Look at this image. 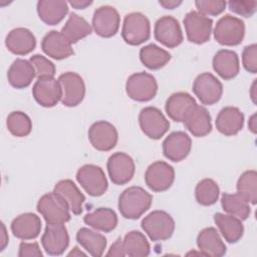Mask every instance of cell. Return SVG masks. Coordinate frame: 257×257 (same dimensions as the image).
Segmentation results:
<instances>
[{
	"label": "cell",
	"instance_id": "2",
	"mask_svg": "<svg viewBox=\"0 0 257 257\" xmlns=\"http://www.w3.org/2000/svg\"><path fill=\"white\" fill-rule=\"evenodd\" d=\"M69 206L58 194L51 192L43 195L37 203V211L47 224H64L70 220Z\"/></svg>",
	"mask_w": 257,
	"mask_h": 257
},
{
	"label": "cell",
	"instance_id": "32",
	"mask_svg": "<svg viewBox=\"0 0 257 257\" xmlns=\"http://www.w3.org/2000/svg\"><path fill=\"white\" fill-rule=\"evenodd\" d=\"M83 221L93 229L107 233L115 229L117 225V215L110 208L100 207L86 214L83 217Z\"/></svg>",
	"mask_w": 257,
	"mask_h": 257
},
{
	"label": "cell",
	"instance_id": "13",
	"mask_svg": "<svg viewBox=\"0 0 257 257\" xmlns=\"http://www.w3.org/2000/svg\"><path fill=\"white\" fill-rule=\"evenodd\" d=\"M107 172L111 182L115 185L128 183L135 174L136 166L133 158L125 153L116 152L107 160Z\"/></svg>",
	"mask_w": 257,
	"mask_h": 257
},
{
	"label": "cell",
	"instance_id": "39",
	"mask_svg": "<svg viewBox=\"0 0 257 257\" xmlns=\"http://www.w3.org/2000/svg\"><path fill=\"white\" fill-rule=\"evenodd\" d=\"M220 189L218 184L209 178L201 180L195 188V197L199 204L203 206H211L215 204L219 198Z\"/></svg>",
	"mask_w": 257,
	"mask_h": 257
},
{
	"label": "cell",
	"instance_id": "46",
	"mask_svg": "<svg viewBox=\"0 0 257 257\" xmlns=\"http://www.w3.org/2000/svg\"><path fill=\"white\" fill-rule=\"evenodd\" d=\"M106 256H117V257L125 256L124 249H123V243H122L121 238H117L116 241L110 246L108 252L106 253Z\"/></svg>",
	"mask_w": 257,
	"mask_h": 257
},
{
	"label": "cell",
	"instance_id": "3",
	"mask_svg": "<svg viewBox=\"0 0 257 257\" xmlns=\"http://www.w3.org/2000/svg\"><path fill=\"white\" fill-rule=\"evenodd\" d=\"M142 228L152 241H164L172 237L175 231V221L172 216L162 210L148 214L142 220Z\"/></svg>",
	"mask_w": 257,
	"mask_h": 257
},
{
	"label": "cell",
	"instance_id": "49",
	"mask_svg": "<svg viewBox=\"0 0 257 257\" xmlns=\"http://www.w3.org/2000/svg\"><path fill=\"white\" fill-rule=\"evenodd\" d=\"M160 5H162L166 9H174L182 4L181 0H161L159 1Z\"/></svg>",
	"mask_w": 257,
	"mask_h": 257
},
{
	"label": "cell",
	"instance_id": "35",
	"mask_svg": "<svg viewBox=\"0 0 257 257\" xmlns=\"http://www.w3.org/2000/svg\"><path fill=\"white\" fill-rule=\"evenodd\" d=\"M140 59L149 69H160L171 59V54L164 48L151 43L141 48Z\"/></svg>",
	"mask_w": 257,
	"mask_h": 257
},
{
	"label": "cell",
	"instance_id": "36",
	"mask_svg": "<svg viewBox=\"0 0 257 257\" xmlns=\"http://www.w3.org/2000/svg\"><path fill=\"white\" fill-rule=\"evenodd\" d=\"M221 205L226 213L233 215L240 220H246L251 214V208L248 201L238 193H224L221 198Z\"/></svg>",
	"mask_w": 257,
	"mask_h": 257
},
{
	"label": "cell",
	"instance_id": "34",
	"mask_svg": "<svg viewBox=\"0 0 257 257\" xmlns=\"http://www.w3.org/2000/svg\"><path fill=\"white\" fill-rule=\"evenodd\" d=\"M91 30V25L83 17L71 12L66 23L61 29V33L72 44L89 35Z\"/></svg>",
	"mask_w": 257,
	"mask_h": 257
},
{
	"label": "cell",
	"instance_id": "44",
	"mask_svg": "<svg viewBox=\"0 0 257 257\" xmlns=\"http://www.w3.org/2000/svg\"><path fill=\"white\" fill-rule=\"evenodd\" d=\"M228 6L234 13L244 17H250L257 9V1H229Z\"/></svg>",
	"mask_w": 257,
	"mask_h": 257
},
{
	"label": "cell",
	"instance_id": "14",
	"mask_svg": "<svg viewBox=\"0 0 257 257\" xmlns=\"http://www.w3.org/2000/svg\"><path fill=\"white\" fill-rule=\"evenodd\" d=\"M175 170L164 161H157L151 164L145 173L147 186L155 192L168 190L174 183Z\"/></svg>",
	"mask_w": 257,
	"mask_h": 257
},
{
	"label": "cell",
	"instance_id": "37",
	"mask_svg": "<svg viewBox=\"0 0 257 257\" xmlns=\"http://www.w3.org/2000/svg\"><path fill=\"white\" fill-rule=\"evenodd\" d=\"M123 249L126 256L146 257L150 254V243L146 236L140 231H131L125 234L123 240Z\"/></svg>",
	"mask_w": 257,
	"mask_h": 257
},
{
	"label": "cell",
	"instance_id": "28",
	"mask_svg": "<svg viewBox=\"0 0 257 257\" xmlns=\"http://www.w3.org/2000/svg\"><path fill=\"white\" fill-rule=\"evenodd\" d=\"M35 76V69L32 63L22 58L15 59L7 72L8 81L15 88L27 87Z\"/></svg>",
	"mask_w": 257,
	"mask_h": 257
},
{
	"label": "cell",
	"instance_id": "11",
	"mask_svg": "<svg viewBox=\"0 0 257 257\" xmlns=\"http://www.w3.org/2000/svg\"><path fill=\"white\" fill-rule=\"evenodd\" d=\"M58 81L62 89V104L69 107L78 105L85 95V84L82 77L76 72L67 71L59 75Z\"/></svg>",
	"mask_w": 257,
	"mask_h": 257
},
{
	"label": "cell",
	"instance_id": "23",
	"mask_svg": "<svg viewBox=\"0 0 257 257\" xmlns=\"http://www.w3.org/2000/svg\"><path fill=\"white\" fill-rule=\"evenodd\" d=\"M11 231L21 240L34 239L41 231V220L33 213H23L12 220Z\"/></svg>",
	"mask_w": 257,
	"mask_h": 257
},
{
	"label": "cell",
	"instance_id": "29",
	"mask_svg": "<svg viewBox=\"0 0 257 257\" xmlns=\"http://www.w3.org/2000/svg\"><path fill=\"white\" fill-rule=\"evenodd\" d=\"M68 12V3L63 0H40L37 2L39 18L47 25L58 24Z\"/></svg>",
	"mask_w": 257,
	"mask_h": 257
},
{
	"label": "cell",
	"instance_id": "16",
	"mask_svg": "<svg viewBox=\"0 0 257 257\" xmlns=\"http://www.w3.org/2000/svg\"><path fill=\"white\" fill-rule=\"evenodd\" d=\"M155 38L168 48H174L183 42V33L178 20L171 15L159 18L154 29Z\"/></svg>",
	"mask_w": 257,
	"mask_h": 257
},
{
	"label": "cell",
	"instance_id": "52",
	"mask_svg": "<svg viewBox=\"0 0 257 257\" xmlns=\"http://www.w3.org/2000/svg\"><path fill=\"white\" fill-rule=\"evenodd\" d=\"M80 255H85V253L80 251L77 247H74L73 250L68 253V256H80Z\"/></svg>",
	"mask_w": 257,
	"mask_h": 257
},
{
	"label": "cell",
	"instance_id": "40",
	"mask_svg": "<svg viewBox=\"0 0 257 257\" xmlns=\"http://www.w3.org/2000/svg\"><path fill=\"white\" fill-rule=\"evenodd\" d=\"M6 125L8 131L15 137H26L31 133L32 121L23 111H12L7 116Z\"/></svg>",
	"mask_w": 257,
	"mask_h": 257
},
{
	"label": "cell",
	"instance_id": "43",
	"mask_svg": "<svg viewBox=\"0 0 257 257\" xmlns=\"http://www.w3.org/2000/svg\"><path fill=\"white\" fill-rule=\"evenodd\" d=\"M242 63L248 72H257V45L255 43L244 47L242 52Z\"/></svg>",
	"mask_w": 257,
	"mask_h": 257
},
{
	"label": "cell",
	"instance_id": "12",
	"mask_svg": "<svg viewBox=\"0 0 257 257\" xmlns=\"http://www.w3.org/2000/svg\"><path fill=\"white\" fill-rule=\"evenodd\" d=\"M120 16L117 10L110 5H102L94 10L92 16V28L101 37L115 35L119 28Z\"/></svg>",
	"mask_w": 257,
	"mask_h": 257
},
{
	"label": "cell",
	"instance_id": "15",
	"mask_svg": "<svg viewBox=\"0 0 257 257\" xmlns=\"http://www.w3.org/2000/svg\"><path fill=\"white\" fill-rule=\"evenodd\" d=\"M88 139L94 149L107 152L115 147L118 135L112 123L106 120H97L89 126Z\"/></svg>",
	"mask_w": 257,
	"mask_h": 257
},
{
	"label": "cell",
	"instance_id": "42",
	"mask_svg": "<svg viewBox=\"0 0 257 257\" xmlns=\"http://www.w3.org/2000/svg\"><path fill=\"white\" fill-rule=\"evenodd\" d=\"M197 11L205 16L218 15L225 10L227 3L225 1L218 0H197L195 2Z\"/></svg>",
	"mask_w": 257,
	"mask_h": 257
},
{
	"label": "cell",
	"instance_id": "41",
	"mask_svg": "<svg viewBox=\"0 0 257 257\" xmlns=\"http://www.w3.org/2000/svg\"><path fill=\"white\" fill-rule=\"evenodd\" d=\"M34 69L37 78H44V77H53L55 74V65L52 61L41 54H34L30 57L29 60Z\"/></svg>",
	"mask_w": 257,
	"mask_h": 257
},
{
	"label": "cell",
	"instance_id": "50",
	"mask_svg": "<svg viewBox=\"0 0 257 257\" xmlns=\"http://www.w3.org/2000/svg\"><path fill=\"white\" fill-rule=\"evenodd\" d=\"M256 114L254 113V114H252L251 116H250V118H249V122H248V127H249V130L252 132V133H256Z\"/></svg>",
	"mask_w": 257,
	"mask_h": 257
},
{
	"label": "cell",
	"instance_id": "33",
	"mask_svg": "<svg viewBox=\"0 0 257 257\" xmlns=\"http://www.w3.org/2000/svg\"><path fill=\"white\" fill-rule=\"evenodd\" d=\"M76 240L88 254L94 257H99L103 254L106 248V238L94 230L88 228H80L76 233Z\"/></svg>",
	"mask_w": 257,
	"mask_h": 257
},
{
	"label": "cell",
	"instance_id": "10",
	"mask_svg": "<svg viewBox=\"0 0 257 257\" xmlns=\"http://www.w3.org/2000/svg\"><path fill=\"white\" fill-rule=\"evenodd\" d=\"M193 91L203 104L211 105L219 101L223 93V84L210 72L199 74L193 83Z\"/></svg>",
	"mask_w": 257,
	"mask_h": 257
},
{
	"label": "cell",
	"instance_id": "17",
	"mask_svg": "<svg viewBox=\"0 0 257 257\" xmlns=\"http://www.w3.org/2000/svg\"><path fill=\"white\" fill-rule=\"evenodd\" d=\"M41 244L47 254L61 255L69 245V235L64 224H47L41 237Z\"/></svg>",
	"mask_w": 257,
	"mask_h": 257
},
{
	"label": "cell",
	"instance_id": "21",
	"mask_svg": "<svg viewBox=\"0 0 257 257\" xmlns=\"http://www.w3.org/2000/svg\"><path fill=\"white\" fill-rule=\"evenodd\" d=\"M5 45L10 52L16 55H25L35 48L36 38L29 29L17 27L7 34Z\"/></svg>",
	"mask_w": 257,
	"mask_h": 257
},
{
	"label": "cell",
	"instance_id": "9",
	"mask_svg": "<svg viewBox=\"0 0 257 257\" xmlns=\"http://www.w3.org/2000/svg\"><path fill=\"white\" fill-rule=\"evenodd\" d=\"M139 123L143 133L153 140L161 139L170 127L169 120L164 113L155 106H147L141 110Z\"/></svg>",
	"mask_w": 257,
	"mask_h": 257
},
{
	"label": "cell",
	"instance_id": "24",
	"mask_svg": "<svg viewBox=\"0 0 257 257\" xmlns=\"http://www.w3.org/2000/svg\"><path fill=\"white\" fill-rule=\"evenodd\" d=\"M195 98L188 92L180 91L171 94L165 104V109L170 118L175 121H184L189 111L196 105Z\"/></svg>",
	"mask_w": 257,
	"mask_h": 257
},
{
	"label": "cell",
	"instance_id": "19",
	"mask_svg": "<svg viewBox=\"0 0 257 257\" xmlns=\"http://www.w3.org/2000/svg\"><path fill=\"white\" fill-rule=\"evenodd\" d=\"M192 148L191 138L185 132H173L163 142L164 156L173 162H181Z\"/></svg>",
	"mask_w": 257,
	"mask_h": 257
},
{
	"label": "cell",
	"instance_id": "7",
	"mask_svg": "<svg viewBox=\"0 0 257 257\" xmlns=\"http://www.w3.org/2000/svg\"><path fill=\"white\" fill-rule=\"evenodd\" d=\"M76 180L85 192L92 196L98 197L107 190V180L103 170L95 165H83L77 170Z\"/></svg>",
	"mask_w": 257,
	"mask_h": 257
},
{
	"label": "cell",
	"instance_id": "22",
	"mask_svg": "<svg viewBox=\"0 0 257 257\" xmlns=\"http://www.w3.org/2000/svg\"><path fill=\"white\" fill-rule=\"evenodd\" d=\"M197 245L201 254L205 256L221 257L227 251L226 245L214 227H207L200 231L197 236Z\"/></svg>",
	"mask_w": 257,
	"mask_h": 257
},
{
	"label": "cell",
	"instance_id": "8",
	"mask_svg": "<svg viewBox=\"0 0 257 257\" xmlns=\"http://www.w3.org/2000/svg\"><path fill=\"white\" fill-rule=\"evenodd\" d=\"M184 26L188 40L202 44L211 37L213 20L196 10H192L185 15Z\"/></svg>",
	"mask_w": 257,
	"mask_h": 257
},
{
	"label": "cell",
	"instance_id": "51",
	"mask_svg": "<svg viewBox=\"0 0 257 257\" xmlns=\"http://www.w3.org/2000/svg\"><path fill=\"white\" fill-rule=\"evenodd\" d=\"M256 79H254L252 85H251V89H250V94H251V98L253 100L254 103H256Z\"/></svg>",
	"mask_w": 257,
	"mask_h": 257
},
{
	"label": "cell",
	"instance_id": "18",
	"mask_svg": "<svg viewBox=\"0 0 257 257\" xmlns=\"http://www.w3.org/2000/svg\"><path fill=\"white\" fill-rule=\"evenodd\" d=\"M34 99L44 107H52L61 100L62 89L58 79L54 77L37 78L32 87Z\"/></svg>",
	"mask_w": 257,
	"mask_h": 257
},
{
	"label": "cell",
	"instance_id": "27",
	"mask_svg": "<svg viewBox=\"0 0 257 257\" xmlns=\"http://www.w3.org/2000/svg\"><path fill=\"white\" fill-rule=\"evenodd\" d=\"M214 70L226 80L234 78L240 69L237 53L230 49H220L213 57Z\"/></svg>",
	"mask_w": 257,
	"mask_h": 257
},
{
	"label": "cell",
	"instance_id": "30",
	"mask_svg": "<svg viewBox=\"0 0 257 257\" xmlns=\"http://www.w3.org/2000/svg\"><path fill=\"white\" fill-rule=\"evenodd\" d=\"M53 192L58 194L65 200V202L69 206L70 211L74 215L81 214L82 204L85 201V197L71 180H60L55 184Z\"/></svg>",
	"mask_w": 257,
	"mask_h": 257
},
{
	"label": "cell",
	"instance_id": "5",
	"mask_svg": "<svg viewBox=\"0 0 257 257\" xmlns=\"http://www.w3.org/2000/svg\"><path fill=\"white\" fill-rule=\"evenodd\" d=\"M245 35L244 22L230 14L222 16L214 28V37L222 45L234 46L242 42Z\"/></svg>",
	"mask_w": 257,
	"mask_h": 257
},
{
	"label": "cell",
	"instance_id": "1",
	"mask_svg": "<svg viewBox=\"0 0 257 257\" xmlns=\"http://www.w3.org/2000/svg\"><path fill=\"white\" fill-rule=\"evenodd\" d=\"M153 196L142 187L133 186L122 191L118 198V210L125 219H138L147 212Z\"/></svg>",
	"mask_w": 257,
	"mask_h": 257
},
{
	"label": "cell",
	"instance_id": "25",
	"mask_svg": "<svg viewBox=\"0 0 257 257\" xmlns=\"http://www.w3.org/2000/svg\"><path fill=\"white\" fill-rule=\"evenodd\" d=\"M184 124L195 137H205L212 131L211 115L207 108L196 104L186 115Z\"/></svg>",
	"mask_w": 257,
	"mask_h": 257
},
{
	"label": "cell",
	"instance_id": "48",
	"mask_svg": "<svg viewBox=\"0 0 257 257\" xmlns=\"http://www.w3.org/2000/svg\"><path fill=\"white\" fill-rule=\"evenodd\" d=\"M73 8L76 9H84L87 6H89L90 4H92V1H88V0H70L68 2Z\"/></svg>",
	"mask_w": 257,
	"mask_h": 257
},
{
	"label": "cell",
	"instance_id": "4",
	"mask_svg": "<svg viewBox=\"0 0 257 257\" xmlns=\"http://www.w3.org/2000/svg\"><path fill=\"white\" fill-rule=\"evenodd\" d=\"M151 35V25L148 17L141 12H132L125 15L121 28V36L130 45H140Z\"/></svg>",
	"mask_w": 257,
	"mask_h": 257
},
{
	"label": "cell",
	"instance_id": "20",
	"mask_svg": "<svg viewBox=\"0 0 257 257\" xmlns=\"http://www.w3.org/2000/svg\"><path fill=\"white\" fill-rule=\"evenodd\" d=\"M41 48L46 55L57 60L67 58L73 54L71 43L61 32L56 30L49 31L43 37Z\"/></svg>",
	"mask_w": 257,
	"mask_h": 257
},
{
	"label": "cell",
	"instance_id": "6",
	"mask_svg": "<svg viewBox=\"0 0 257 257\" xmlns=\"http://www.w3.org/2000/svg\"><path fill=\"white\" fill-rule=\"evenodd\" d=\"M126 94L137 101H149L158 91L156 78L145 71L137 72L128 76L125 83Z\"/></svg>",
	"mask_w": 257,
	"mask_h": 257
},
{
	"label": "cell",
	"instance_id": "31",
	"mask_svg": "<svg viewBox=\"0 0 257 257\" xmlns=\"http://www.w3.org/2000/svg\"><path fill=\"white\" fill-rule=\"evenodd\" d=\"M214 221L218 226L222 236L229 243H237L243 236L244 226L239 218L223 213H216Z\"/></svg>",
	"mask_w": 257,
	"mask_h": 257
},
{
	"label": "cell",
	"instance_id": "26",
	"mask_svg": "<svg viewBox=\"0 0 257 257\" xmlns=\"http://www.w3.org/2000/svg\"><path fill=\"white\" fill-rule=\"evenodd\" d=\"M244 114L235 106L223 107L216 117L217 130L225 136L237 135L243 127Z\"/></svg>",
	"mask_w": 257,
	"mask_h": 257
},
{
	"label": "cell",
	"instance_id": "38",
	"mask_svg": "<svg viewBox=\"0 0 257 257\" xmlns=\"http://www.w3.org/2000/svg\"><path fill=\"white\" fill-rule=\"evenodd\" d=\"M237 193L253 205L257 201V173L255 170L245 171L237 181Z\"/></svg>",
	"mask_w": 257,
	"mask_h": 257
},
{
	"label": "cell",
	"instance_id": "45",
	"mask_svg": "<svg viewBox=\"0 0 257 257\" xmlns=\"http://www.w3.org/2000/svg\"><path fill=\"white\" fill-rule=\"evenodd\" d=\"M19 257H41L42 252L39 248V245L37 242H32V243H27V242H21L19 245V252H18Z\"/></svg>",
	"mask_w": 257,
	"mask_h": 257
},
{
	"label": "cell",
	"instance_id": "47",
	"mask_svg": "<svg viewBox=\"0 0 257 257\" xmlns=\"http://www.w3.org/2000/svg\"><path fill=\"white\" fill-rule=\"evenodd\" d=\"M1 245H0V251H3L5 249V247L7 246L8 244V234H7V231H6V227L4 225L3 222H1Z\"/></svg>",
	"mask_w": 257,
	"mask_h": 257
}]
</instances>
